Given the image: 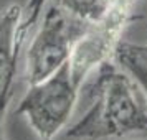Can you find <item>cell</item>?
Listing matches in <instances>:
<instances>
[{"label":"cell","mask_w":147,"mask_h":140,"mask_svg":"<svg viewBox=\"0 0 147 140\" xmlns=\"http://www.w3.org/2000/svg\"><path fill=\"white\" fill-rule=\"evenodd\" d=\"M117 2L121 0H55V3L66 13L88 25L104 18Z\"/></svg>","instance_id":"obj_7"},{"label":"cell","mask_w":147,"mask_h":140,"mask_svg":"<svg viewBox=\"0 0 147 140\" xmlns=\"http://www.w3.org/2000/svg\"><path fill=\"white\" fill-rule=\"evenodd\" d=\"M78 92L66 63L50 78L30 84L15 114L27 119L40 140H53L71 117Z\"/></svg>","instance_id":"obj_2"},{"label":"cell","mask_w":147,"mask_h":140,"mask_svg":"<svg viewBox=\"0 0 147 140\" xmlns=\"http://www.w3.org/2000/svg\"><path fill=\"white\" fill-rule=\"evenodd\" d=\"M47 0H28L27 7L23 10L25 18L20 21V27H18V35H20V40H23V35L27 33L28 28H32L35 23H38L41 18V10L45 5Z\"/></svg>","instance_id":"obj_8"},{"label":"cell","mask_w":147,"mask_h":140,"mask_svg":"<svg viewBox=\"0 0 147 140\" xmlns=\"http://www.w3.org/2000/svg\"><path fill=\"white\" fill-rule=\"evenodd\" d=\"M113 58L114 63L132 78L147 100V46L121 40L114 50Z\"/></svg>","instance_id":"obj_6"},{"label":"cell","mask_w":147,"mask_h":140,"mask_svg":"<svg viewBox=\"0 0 147 140\" xmlns=\"http://www.w3.org/2000/svg\"><path fill=\"white\" fill-rule=\"evenodd\" d=\"M23 8L20 5H10L0 13V97L12 81L20 46V27Z\"/></svg>","instance_id":"obj_5"},{"label":"cell","mask_w":147,"mask_h":140,"mask_svg":"<svg viewBox=\"0 0 147 140\" xmlns=\"http://www.w3.org/2000/svg\"><path fill=\"white\" fill-rule=\"evenodd\" d=\"M94 73L89 86V107L68 130V137L106 140L147 130V100L132 78L111 60Z\"/></svg>","instance_id":"obj_1"},{"label":"cell","mask_w":147,"mask_h":140,"mask_svg":"<svg viewBox=\"0 0 147 140\" xmlns=\"http://www.w3.org/2000/svg\"><path fill=\"white\" fill-rule=\"evenodd\" d=\"M88 23L66 13L56 3L45 10L40 27L27 50V81L35 84L50 78L66 64L74 43L84 33Z\"/></svg>","instance_id":"obj_3"},{"label":"cell","mask_w":147,"mask_h":140,"mask_svg":"<svg viewBox=\"0 0 147 140\" xmlns=\"http://www.w3.org/2000/svg\"><path fill=\"white\" fill-rule=\"evenodd\" d=\"M137 0H121L111 12L96 23H89L74 43L68 66L71 79L78 87L104 61L111 60L129 21L132 20Z\"/></svg>","instance_id":"obj_4"}]
</instances>
